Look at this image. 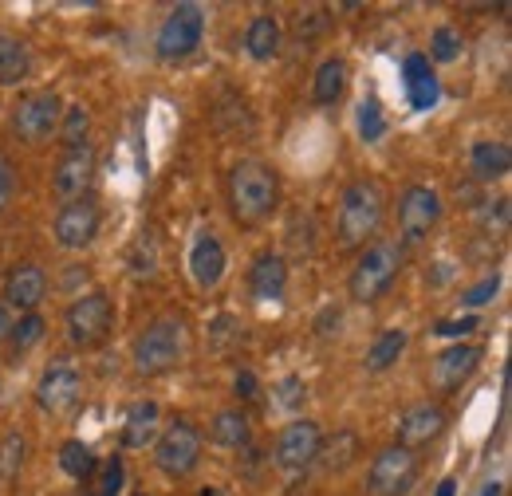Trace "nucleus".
<instances>
[{
  "label": "nucleus",
  "instance_id": "1",
  "mask_svg": "<svg viewBox=\"0 0 512 496\" xmlns=\"http://www.w3.org/2000/svg\"><path fill=\"white\" fill-rule=\"evenodd\" d=\"M280 205V178L272 166L256 162V158H241L229 174V209H233V221L256 229L264 225Z\"/></svg>",
  "mask_w": 512,
  "mask_h": 496
},
{
  "label": "nucleus",
  "instance_id": "2",
  "mask_svg": "<svg viewBox=\"0 0 512 496\" xmlns=\"http://www.w3.org/2000/svg\"><path fill=\"white\" fill-rule=\"evenodd\" d=\"M386 217V193L379 182H351L339 197V248L355 252L375 241Z\"/></svg>",
  "mask_w": 512,
  "mask_h": 496
},
{
  "label": "nucleus",
  "instance_id": "3",
  "mask_svg": "<svg viewBox=\"0 0 512 496\" xmlns=\"http://www.w3.org/2000/svg\"><path fill=\"white\" fill-rule=\"evenodd\" d=\"M402 260H406V252L398 241H371L351 268V280H347L351 300L355 304H379L394 288V280L402 272Z\"/></svg>",
  "mask_w": 512,
  "mask_h": 496
},
{
  "label": "nucleus",
  "instance_id": "4",
  "mask_svg": "<svg viewBox=\"0 0 512 496\" xmlns=\"http://www.w3.org/2000/svg\"><path fill=\"white\" fill-rule=\"evenodd\" d=\"M182 351H186V319L182 315H158L134 339L130 359H134L138 374H166L182 363Z\"/></svg>",
  "mask_w": 512,
  "mask_h": 496
},
{
  "label": "nucleus",
  "instance_id": "5",
  "mask_svg": "<svg viewBox=\"0 0 512 496\" xmlns=\"http://www.w3.org/2000/svg\"><path fill=\"white\" fill-rule=\"evenodd\" d=\"M60 119H64V103H60L56 91H28L12 107V130H16V138H24L32 146L48 142L60 130Z\"/></svg>",
  "mask_w": 512,
  "mask_h": 496
},
{
  "label": "nucleus",
  "instance_id": "6",
  "mask_svg": "<svg viewBox=\"0 0 512 496\" xmlns=\"http://www.w3.org/2000/svg\"><path fill=\"white\" fill-rule=\"evenodd\" d=\"M201 36H205V12H201V4H178L162 20L154 48H158L162 60H186V56H193L201 48Z\"/></svg>",
  "mask_w": 512,
  "mask_h": 496
},
{
  "label": "nucleus",
  "instance_id": "7",
  "mask_svg": "<svg viewBox=\"0 0 512 496\" xmlns=\"http://www.w3.org/2000/svg\"><path fill=\"white\" fill-rule=\"evenodd\" d=\"M414 477H418V453H414V449H402V445H390V449H383V453L371 461V473H367V496L410 493Z\"/></svg>",
  "mask_w": 512,
  "mask_h": 496
},
{
  "label": "nucleus",
  "instance_id": "8",
  "mask_svg": "<svg viewBox=\"0 0 512 496\" xmlns=\"http://www.w3.org/2000/svg\"><path fill=\"white\" fill-rule=\"evenodd\" d=\"M154 461H158V469H162L166 477H174V481L190 477L193 469H197V461H201V434L193 430L190 422L166 426V430L158 434Z\"/></svg>",
  "mask_w": 512,
  "mask_h": 496
},
{
  "label": "nucleus",
  "instance_id": "9",
  "mask_svg": "<svg viewBox=\"0 0 512 496\" xmlns=\"http://www.w3.org/2000/svg\"><path fill=\"white\" fill-rule=\"evenodd\" d=\"M442 221V197L430 186H410L398 201V229H402V245H422L434 225Z\"/></svg>",
  "mask_w": 512,
  "mask_h": 496
},
{
  "label": "nucleus",
  "instance_id": "10",
  "mask_svg": "<svg viewBox=\"0 0 512 496\" xmlns=\"http://www.w3.org/2000/svg\"><path fill=\"white\" fill-rule=\"evenodd\" d=\"M67 335L75 347H99L111 335V300L103 292L75 296L67 308Z\"/></svg>",
  "mask_w": 512,
  "mask_h": 496
},
{
  "label": "nucleus",
  "instance_id": "11",
  "mask_svg": "<svg viewBox=\"0 0 512 496\" xmlns=\"http://www.w3.org/2000/svg\"><path fill=\"white\" fill-rule=\"evenodd\" d=\"M79 394H83V374L75 371L71 363L48 367V371L40 374V382H36V406L44 414H67V410H75Z\"/></svg>",
  "mask_w": 512,
  "mask_h": 496
},
{
  "label": "nucleus",
  "instance_id": "12",
  "mask_svg": "<svg viewBox=\"0 0 512 496\" xmlns=\"http://www.w3.org/2000/svg\"><path fill=\"white\" fill-rule=\"evenodd\" d=\"M320 445L323 434L316 422H292V426H284V434L276 437V465L288 469V473H300L320 457Z\"/></svg>",
  "mask_w": 512,
  "mask_h": 496
},
{
  "label": "nucleus",
  "instance_id": "13",
  "mask_svg": "<svg viewBox=\"0 0 512 496\" xmlns=\"http://www.w3.org/2000/svg\"><path fill=\"white\" fill-rule=\"evenodd\" d=\"M481 359H485V351H481V347H473V343H453V347H446V351L434 359V367H430V382H434L442 394H453V390H461V386L477 374Z\"/></svg>",
  "mask_w": 512,
  "mask_h": 496
},
{
  "label": "nucleus",
  "instance_id": "14",
  "mask_svg": "<svg viewBox=\"0 0 512 496\" xmlns=\"http://www.w3.org/2000/svg\"><path fill=\"white\" fill-rule=\"evenodd\" d=\"M99 233V205L91 197L67 201L56 213V241L64 248H87Z\"/></svg>",
  "mask_w": 512,
  "mask_h": 496
},
{
  "label": "nucleus",
  "instance_id": "15",
  "mask_svg": "<svg viewBox=\"0 0 512 496\" xmlns=\"http://www.w3.org/2000/svg\"><path fill=\"white\" fill-rule=\"evenodd\" d=\"M91 178H95V150L91 146H75V150H67L64 158H60V166H56V174H52V193L60 197V201H79L87 186H91Z\"/></svg>",
  "mask_w": 512,
  "mask_h": 496
},
{
  "label": "nucleus",
  "instance_id": "16",
  "mask_svg": "<svg viewBox=\"0 0 512 496\" xmlns=\"http://www.w3.org/2000/svg\"><path fill=\"white\" fill-rule=\"evenodd\" d=\"M48 296V276L40 264H16L4 280V304L16 311H36Z\"/></svg>",
  "mask_w": 512,
  "mask_h": 496
},
{
  "label": "nucleus",
  "instance_id": "17",
  "mask_svg": "<svg viewBox=\"0 0 512 496\" xmlns=\"http://www.w3.org/2000/svg\"><path fill=\"white\" fill-rule=\"evenodd\" d=\"M225 248L221 241L209 233V229H201L197 237H193V248H190V276L193 284L201 288V292H209V288H217L221 284V276H225Z\"/></svg>",
  "mask_w": 512,
  "mask_h": 496
},
{
  "label": "nucleus",
  "instance_id": "18",
  "mask_svg": "<svg viewBox=\"0 0 512 496\" xmlns=\"http://www.w3.org/2000/svg\"><path fill=\"white\" fill-rule=\"evenodd\" d=\"M446 410L438 406V402H422V406H414V410H406L402 414V422H398V445L402 449H418V445H430L434 437L446 430Z\"/></svg>",
  "mask_w": 512,
  "mask_h": 496
},
{
  "label": "nucleus",
  "instance_id": "19",
  "mask_svg": "<svg viewBox=\"0 0 512 496\" xmlns=\"http://www.w3.org/2000/svg\"><path fill=\"white\" fill-rule=\"evenodd\" d=\"M249 288H253L256 300H280L284 288H288V264H284V256H276V252L256 256L253 272H249Z\"/></svg>",
  "mask_w": 512,
  "mask_h": 496
},
{
  "label": "nucleus",
  "instance_id": "20",
  "mask_svg": "<svg viewBox=\"0 0 512 496\" xmlns=\"http://www.w3.org/2000/svg\"><path fill=\"white\" fill-rule=\"evenodd\" d=\"M509 166H512V150L505 142H477L469 150V170H473L477 182H497V178L509 174Z\"/></svg>",
  "mask_w": 512,
  "mask_h": 496
},
{
  "label": "nucleus",
  "instance_id": "21",
  "mask_svg": "<svg viewBox=\"0 0 512 496\" xmlns=\"http://www.w3.org/2000/svg\"><path fill=\"white\" fill-rule=\"evenodd\" d=\"M32 71V48L8 32H0V87H16L24 83Z\"/></svg>",
  "mask_w": 512,
  "mask_h": 496
},
{
  "label": "nucleus",
  "instance_id": "22",
  "mask_svg": "<svg viewBox=\"0 0 512 496\" xmlns=\"http://www.w3.org/2000/svg\"><path fill=\"white\" fill-rule=\"evenodd\" d=\"M406 347H410V335L402 331V327H390V331H383L371 347H367V359H363V367L371 374H383L390 371L402 355H406Z\"/></svg>",
  "mask_w": 512,
  "mask_h": 496
},
{
  "label": "nucleus",
  "instance_id": "23",
  "mask_svg": "<svg viewBox=\"0 0 512 496\" xmlns=\"http://www.w3.org/2000/svg\"><path fill=\"white\" fill-rule=\"evenodd\" d=\"M209 437H213V445H221V449H245L249 437H253V422H249L241 410H221V414L213 418V426H209Z\"/></svg>",
  "mask_w": 512,
  "mask_h": 496
},
{
  "label": "nucleus",
  "instance_id": "24",
  "mask_svg": "<svg viewBox=\"0 0 512 496\" xmlns=\"http://www.w3.org/2000/svg\"><path fill=\"white\" fill-rule=\"evenodd\" d=\"M245 52L253 56V60H272L276 52H280V20L276 16H253V24H249V32H245Z\"/></svg>",
  "mask_w": 512,
  "mask_h": 496
},
{
  "label": "nucleus",
  "instance_id": "25",
  "mask_svg": "<svg viewBox=\"0 0 512 496\" xmlns=\"http://www.w3.org/2000/svg\"><path fill=\"white\" fill-rule=\"evenodd\" d=\"M154 437H158V406H154V402L130 406L127 426H123V445H127V449H146Z\"/></svg>",
  "mask_w": 512,
  "mask_h": 496
},
{
  "label": "nucleus",
  "instance_id": "26",
  "mask_svg": "<svg viewBox=\"0 0 512 496\" xmlns=\"http://www.w3.org/2000/svg\"><path fill=\"white\" fill-rule=\"evenodd\" d=\"M343 91H347V63L323 60L320 71H316V83H312V99L327 107V103H335Z\"/></svg>",
  "mask_w": 512,
  "mask_h": 496
},
{
  "label": "nucleus",
  "instance_id": "27",
  "mask_svg": "<svg viewBox=\"0 0 512 496\" xmlns=\"http://www.w3.org/2000/svg\"><path fill=\"white\" fill-rule=\"evenodd\" d=\"M44 331H48L44 315H40V311H24V315L12 323V331H8L12 351H16V355H28L32 347H40V343H44Z\"/></svg>",
  "mask_w": 512,
  "mask_h": 496
},
{
  "label": "nucleus",
  "instance_id": "28",
  "mask_svg": "<svg viewBox=\"0 0 512 496\" xmlns=\"http://www.w3.org/2000/svg\"><path fill=\"white\" fill-rule=\"evenodd\" d=\"M60 469H64L71 481H87V477H95V453L83 445V441H64L60 445Z\"/></svg>",
  "mask_w": 512,
  "mask_h": 496
},
{
  "label": "nucleus",
  "instance_id": "29",
  "mask_svg": "<svg viewBox=\"0 0 512 496\" xmlns=\"http://www.w3.org/2000/svg\"><path fill=\"white\" fill-rule=\"evenodd\" d=\"M465 52V36L453 28V24H442V28H434V36H430V56L426 60L434 63H453L457 56Z\"/></svg>",
  "mask_w": 512,
  "mask_h": 496
},
{
  "label": "nucleus",
  "instance_id": "30",
  "mask_svg": "<svg viewBox=\"0 0 512 496\" xmlns=\"http://www.w3.org/2000/svg\"><path fill=\"white\" fill-rule=\"evenodd\" d=\"M24 457H28V441H24V434H16V430L4 434V441H0V481L20 477Z\"/></svg>",
  "mask_w": 512,
  "mask_h": 496
},
{
  "label": "nucleus",
  "instance_id": "31",
  "mask_svg": "<svg viewBox=\"0 0 512 496\" xmlns=\"http://www.w3.org/2000/svg\"><path fill=\"white\" fill-rule=\"evenodd\" d=\"M87 130H91V115L83 107H67L64 119H60V134H64L67 150L87 146Z\"/></svg>",
  "mask_w": 512,
  "mask_h": 496
},
{
  "label": "nucleus",
  "instance_id": "32",
  "mask_svg": "<svg viewBox=\"0 0 512 496\" xmlns=\"http://www.w3.org/2000/svg\"><path fill=\"white\" fill-rule=\"evenodd\" d=\"M383 130H386L383 103L379 99H363L359 103V134H363V142H379Z\"/></svg>",
  "mask_w": 512,
  "mask_h": 496
},
{
  "label": "nucleus",
  "instance_id": "33",
  "mask_svg": "<svg viewBox=\"0 0 512 496\" xmlns=\"http://www.w3.org/2000/svg\"><path fill=\"white\" fill-rule=\"evenodd\" d=\"M130 268H134V276H154V272H158V241H154L150 229L138 237L134 256H130Z\"/></svg>",
  "mask_w": 512,
  "mask_h": 496
},
{
  "label": "nucleus",
  "instance_id": "34",
  "mask_svg": "<svg viewBox=\"0 0 512 496\" xmlns=\"http://www.w3.org/2000/svg\"><path fill=\"white\" fill-rule=\"evenodd\" d=\"M406 91H410V107H414V111H434L438 99H442V83H438V75H426V79L410 83Z\"/></svg>",
  "mask_w": 512,
  "mask_h": 496
},
{
  "label": "nucleus",
  "instance_id": "35",
  "mask_svg": "<svg viewBox=\"0 0 512 496\" xmlns=\"http://www.w3.org/2000/svg\"><path fill=\"white\" fill-rule=\"evenodd\" d=\"M272 394H276V402H280L284 410H296V406H304V402H308V386H304V378H296V374L280 378Z\"/></svg>",
  "mask_w": 512,
  "mask_h": 496
},
{
  "label": "nucleus",
  "instance_id": "36",
  "mask_svg": "<svg viewBox=\"0 0 512 496\" xmlns=\"http://www.w3.org/2000/svg\"><path fill=\"white\" fill-rule=\"evenodd\" d=\"M241 339V323L233 319V315H217L213 323H209V343L217 347V351H225L229 343H237Z\"/></svg>",
  "mask_w": 512,
  "mask_h": 496
},
{
  "label": "nucleus",
  "instance_id": "37",
  "mask_svg": "<svg viewBox=\"0 0 512 496\" xmlns=\"http://www.w3.org/2000/svg\"><path fill=\"white\" fill-rule=\"evenodd\" d=\"M497 288H501V276L493 272V276H485V280H481L477 288H469V292L461 296V304H465V308H473V311L485 308V304H489V300L497 296Z\"/></svg>",
  "mask_w": 512,
  "mask_h": 496
},
{
  "label": "nucleus",
  "instance_id": "38",
  "mask_svg": "<svg viewBox=\"0 0 512 496\" xmlns=\"http://www.w3.org/2000/svg\"><path fill=\"white\" fill-rule=\"evenodd\" d=\"M477 315H457V319H438L434 323V335L438 339H461V335H469V331H477Z\"/></svg>",
  "mask_w": 512,
  "mask_h": 496
},
{
  "label": "nucleus",
  "instance_id": "39",
  "mask_svg": "<svg viewBox=\"0 0 512 496\" xmlns=\"http://www.w3.org/2000/svg\"><path fill=\"white\" fill-rule=\"evenodd\" d=\"M331 28V20H327V12L323 8H308V12H300V24H296V32L300 36H323Z\"/></svg>",
  "mask_w": 512,
  "mask_h": 496
},
{
  "label": "nucleus",
  "instance_id": "40",
  "mask_svg": "<svg viewBox=\"0 0 512 496\" xmlns=\"http://www.w3.org/2000/svg\"><path fill=\"white\" fill-rule=\"evenodd\" d=\"M485 213H481V225H485V233H493V225H497V233H505L509 229V201L501 197L497 205H481Z\"/></svg>",
  "mask_w": 512,
  "mask_h": 496
},
{
  "label": "nucleus",
  "instance_id": "41",
  "mask_svg": "<svg viewBox=\"0 0 512 496\" xmlns=\"http://www.w3.org/2000/svg\"><path fill=\"white\" fill-rule=\"evenodd\" d=\"M119 489H123V461H119V457H111V461H107V469H103L99 496H119Z\"/></svg>",
  "mask_w": 512,
  "mask_h": 496
},
{
  "label": "nucleus",
  "instance_id": "42",
  "mask_svg": "<svg viewBox=\"0 0 512 496\" xmlns=\"http://www.w3.org/2000/svg\"><path fill=\"white\" fill-rule=\"evenodd\" d=\"M426 75H434V71H430V60H426L422 52L406 56V63H402V79H406V87H410V83H418V79H426Z\"/></svg>",
  "mask_w": 512,
  "mask_h": 496
},
{
  "label": "nucleus",
  "instance_id": "43",
  "mask_svg": "<svg viewBox=\"0 0 512 496\" xmlns=\"http://www.w3.org/2000/svg\"><path fill=\"white\" fill-rule=\"evenodd\" d=\"M233 390H237V398H256V374L249 371V367H245V371H237Z\"/></svg>",
  "mask_w": 512,
  "mask_h": 496
},
{
  "label": "nucleus",
  "instance_id": "44",
  "mask_svg": "<svg viewBox=\"0 0 512 496\" xmlns=\"http://www.w3.org/2000/svg\"><path fill=\"white\" fill-rule=\"evenodd\" d=\"M8 201H12V170H8V162L0 158V217H4Z\"/></svg>",
  "mask_w": 512,
  "mask_h": 496
},
{
  "label": "nucleus",
  "instance_id": "45",
  "mask_svg": "<svg viewBox=\"0 0 512 496\" xmlns=\"http://www.w3.org/2000/svg\"><path fill=\"white\" fill-rule=\"evenodd\" d=\"M331 331H339V308H327L320 315V323H316V335L320 339H331Z\"/></svg>",
  "mask_w": 512,
  "mask_h": 496
},
{
  "label": "nucleus",
  "instance_id": "46",
  "mask_svg": "<svg viewBox=\"0 0 512 496\" xmlns=\"http://www.w3.org/2000/svg\"><path fill=\"white\" fill-rule=\"evenodd\" d=\"M449 280H453V264H446V260H442V264H434V276H426V284H430V288H442V284H449Z\"/></svg>",
  "mask_w": 512,
  "mask_h": 496
},
{
  "label": "nucleus",
  "instance_id": "47",
  "mask_svg": "<svg viewBox=\"0 0 512 496\" xmlns=\"http://www.w3.org/2000/svg\"><path fill=\"white\" fill-rule=\"evenodd\" d=\"M8 331H12V315H8V304H0V343L8 339Z\"/></svg>",
  "mask_w": 512,
  "mask_h": 496
},
{
  "label": "nucleus",
  "instance_id": "48",
  "mask_svg": "<svg viewBox=\"0 0 512 496\" xmlns=\"http://www.w3.org/2000/svg\"><path fill=\"white\" fill-rule=\"evenodd\" d=\"M438 496H457V485H453V481H442V485H438Z\"/></svg>",
  "mask_w": 512,
  "mask_h": 496
},
{
  "label": "nucleus",
  "instance_id": "49",
  "mask_svg": "<svg viewBox=\"0 0 512 496\" xmlns=\"http://www.w3.org/2000/svg\"><path fill=\"white\" fill-rule=\"evenodd\" d=\"M481 496H501V485H497V481H493V485H485V489H481Z\"/></svg>",
  "mask_w": 512,
  "mask_h": 496
},
{
  "label": "nucleus",
  "instance_id": "50",
  "mask_svg": "<svg viewBox=\"0 0 512 496\" xmlns=\"http://www.w3.org/2000/svg\"><path fill=\"white\" fill-rule=\"evenodd\" d=\"M134 496H146V493H134Z\"/></svg>",
  "mask_w": 512,
  "mask_h": 496
}]
</instances>
